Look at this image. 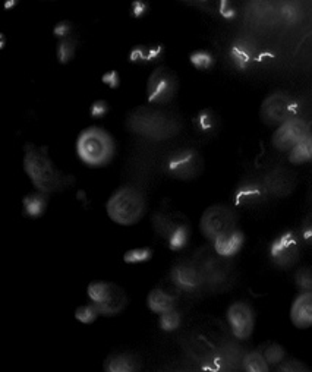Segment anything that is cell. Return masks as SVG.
<instances>
[{
  "label": "cell",
  "mask_w": 312,
  "mask_h": 372,
  "mask_svg": "<svg viewBox=\"0 0 312 372\" xmlns=\"http://www.w3.org/2000/svg\"><path fill=\"white\" fill-rule=\"evenodd\" d=\"M24 170L37 192L47 195L62 192L73 183V178L64 175L56 167L46 147H39L31 142L24 147Z\"/></svg>",
  "instance_id": "cell-1"
},
{
  "label": "cell",
  "mask_w": 312,
  "mask_h": 372,
  "mask_svg": "<svg viewBox=\"0 0 312 372\" xmlns=\"http://www.w3.org/2000/svg\"><path fill=\"white\" fill-rule=\"evenodd\" d=\"M77 154L85 166L106 167L116 156V141L104 128L89 127L78 135Z\"/></svg>",
  "instance_id": "cell-2"
},
{
  "label": "cell",
  "mask_w": 312,
  "mask_h": 372,
  "mask_svg": "<svg viewBox=\"0 0 312 372\" xmlns=\"http://www.w3.org/2000/svg\"><path fill=\"white\" fill-rule=\"evenodd\" d=\"M106 213L119 226H134L147 213V198L136 186L122 185L110 195L106 203Z\"/></svg>",
  "instance_id": "cell-3"
},
{
  "label": "cell",
  "mask_w": 312,
  "mask_h": 372,
  "mask_svg": "<svg viewBox=\"0 0 312 372\" xmlns=\"http://www.w3.org/2000/svg\"><path fill=\"white\" fill-rule=\"evenodd\" d=\"M90 304H93L100 317H116L129 305V296L122 286L113 281L94 280L86 288Z\"/></svg>",
  "instance_id": "cell-4"
},
{
  "label": "cell",
  "mask_w": 312,
  "mask_h": 372,
  "mask_svg": "<svg viewBox=\"0 0 312 372\" xmlns=\"http://www.w3.org/2000/svg\"><path fill=\"white\" fill-rule=\"evenodd\" d=\"M152 225L161 239L167 242L172 251L185 250L191 239V227L178 213H169L166 210H157L152 216Z\"/></svg>",
  "instance_id": "cell-5"
},
{
  "label": "cell",
  "mask_w": 312,
  "mask_h": 372,
  "mask_svg": "<svg viewBox=\"0 0 312 372\" xmlns=\"http://www.w3.org/2000/svg\"><path fill=\"white\" fill-rule=\"evenodd\" d=\"M236 227H238V216L235 210L223 204L208 207L199 220V232L211 243Z\"/></svg>",
  "instance_id": "cell-6"
},
{
  "label": "cell",
  "mask_w": 312,
  "mask_h": 372,
  "mask_svg": "<svg viewBox=\"0 0 312 372\" xmlns=\"http://www.w3.org/2000/svg\"><path fill=\"white\" fill-rule=\"evenodd\" d=\"M179 90V77L172 68L161 65L149 73L147 81V98L152 104H167Z\"/></svg>",
  "instance_id": "cell-7"
},
{
  "label": "cell",
  "mask_w": 312,
  "mask_h": 372,
  "mask_svg": "<svg viewBox=\"0 0 312 372\" xmlns=\"http://www.w3.org/2000/svg\"><path fill=\"white\" fill-rule=\"evenodd\" d=\"M297 113L295 98L283 91L268 94L259 107V118L267 127L279 128L284 122L291 120Z\"/></svg>",
  "instance_id": "cell-8"
},
{
  "label": "cell",
  "mask_w": 312,
  "mask_h": 372,
  "mask_svg": "<svg viewBox=\"0 0 312 372\" xmlns=\"http://www.w3.org/2000/svg\"><path fill=\"white\" fill-rule=\"evenodd\" d=\"M165 169L173 179L194 180L204 170V158L195 148H182L166 160Z\"/></svg>",
  "instance_id": "cell-9"
},
{
  "label": "cell",
  "mask_w": 312,
  "mask_h": 372,
  "mask_svg": "<svg viewBox=\"0 0 312 372\" xmlns=\"http://www.w3.org/2000/svg\"><path fill=\"white\" fill-rule=\"evenodd\" d=\"M309 135V123L302 118L295 116L276 128L271 136V144L279 151L291 153L299 142H302Z\"/></svg>",
  "instance_id": "cell-10"
},
{
  "label": "cell",
  "mask_w": 312,
  "mask_h": 372,
  "mask_svg": "<svg viewBox=\"0 0 312 372\" xmlns=\"http://www.w3.org/2000/svg\"><path fill=\"white\" fill-rule=\"evenodd\" d=\"M226 319L232 336L238 342H245L255 330V311L248 302L236 301L226 311Z\"/></svg>",
  "instance_id": "cell-11"
},
{
  "label": "cell",
  "mask_w": 312,
  "mask_h": 372,
  "mask_svg": "<svg viewBox=\"0 0 312 372\" xmlns=\"http://www.w3.org/2000/svg\"><path fill=\"white\" fill-rule=\"evenodd\" d=\"M270 257L280 268L293 267L301 257V241L292 232L280 234L270 246Z\"/></svg>",
  "instance_id": "cell-12"
},
{
  "label": "cell",
  "mask_w": 312,
  "mask_h": 372,
  "mask_svg": "<svg viewBox=\"0 0 312 372\" xmlns=\"http://www.w3.org/2000/svg\"><path fill=\"white\" fill-rule=\"evenodd\" d=\"M220 346L214 344L208 337L195 334L190 340H186L185 352L188 355L192 362L201 366V369L213 368L217 361Z\"/></svg>",
  "instance_id": "cell-13"
},
{
  "label": "cell",
  "mask_w": 312,
  "mask_h": 372,
  "mask_svg": "<svg viewBox=\"0 0 312 372\" xmlns=\"http://www.w3.org/2000/svg\"><path fill=\"white\" fill-rule=\"evenodd\" d=\"M170 280L179 290L194 293L204 286V279L195 261H181L170 270Z\"/></svg>",
  "instance_id": "cell-14"
},
{
  "label": "cell",
  "mask_w": 312,
  "mask_h": 372,
  "mask_svg": "<svg viewBox=\"0 0 312 372\" xmlns=\"http://www.w3.org/2000/svg\"><path fill=\"white\" fill-rule=\"evenodd\" d=\"M289 317L292 324L299 330L312 327V290L299 292L291 305Z\"/></svg>",
  "instance_id": "cell-15"
},
{
  "label": "cell",
  "mask_w": 312,
  "mask_h": 372,
  "mask_svg": "<svg viewBox=\"0 0 312 372\" xmlns=\"http://www.w3.org/2000/svg\"><path fill=\"white\" fill-rule=\"evenodd\" d=\"M246 352L236 342H228L220 344L217 361L213 368H223L233 372H244V359Z\"/></svg>",
  "instance_id": "cell-16"
},
{
  "label": "cell",
  "mask_w": 312,
  "mask_h": 372,
  "mask_svg": "<svg viewBox=\"0 0 312 372\" xmlns=\"http://www.w3.org/2000/svg\"><path fill=\"white\" fill-rule=\"evenodd\" d=\"M263 183L268 195L279 198L291 195L292 191L295 189V178L284 169H276L268 171Z\"/></svg>",
  "instance_id": "cell-17"
},
{
  "label": "cell",
  "mask_w": 312,
  "mask_h": 372,
  "mask_svg": "<svg viewBox=\"0 0 312 372\" xmlns=\"http://www.w3.org/2000/svg\"><path fill=\"white\" fill-rule=\"evenodd\" d=\"M266 186L263 182L246 180L242 182L235 191V203L242 207H253L263 203L267 196Z\"/></svg>",
  "instance_id": "cell-18"
},
{
  "label": "cell",
  "mask_w": 312,
  "mask_h": 372,
  "mask_svg": "<svg viewBox=\"0 0 312 372\" xmlns=\"http://www.w3.org/2000/svg\"><path fill=\"white\" fill-rule=\"evenodd\" d=\"M244 242H245L244 232L239 227H236L229 233L223 234L219 239H216L213 242V248L220 257L228 259L239 254L244 246Z\"/></svg>",
  "instance_id": "cell-19"
},
{
  "label": "cell",
  "mask_w": 312,
  "mask_h": 372,
  "mask_svg": "<svg viewBox=\"0 0 312 372\" xmlns=\"http://www.w3.org/2000/svg\"><path fill=\"white\" fill-rule=\"evenodd\" d=\"M140 368L138 357L128 352L113 353L104 361V372H140Z\"/></svg>",
  "instance_id": "cell-20"
},
{
  "label": "cell",
  "mask_w": 312,
  "mask_h": 372,
  "mask_svg": "<svg viewBox=\"0 0 312 372\" xmlns=\"http://www.w3.org/2000/svg\"><path fill=\"white\" fill-rule=\"evenodd\" d=\"M147 306L154 314H166L176 309V297L165 289H153L147 296Z\"/></svg>",
  "instance_id": "cell-21"
},
{
  "label": "cell",
  "mask_w": 312,
  "mask_h": 372,
  "mask_svg": "<svg viewBox=\"0 0 312 372\" xmlns=\"http://www.w3.org/2000/svg\"><path fill=\"white\" fill-rule=\"evenodd\" d=\"M163 55L165 48L161 44H138L131 50L129 60L135 65H149L156 64Z\"/></svg>",
  "instance_id": "cell-22"
},
{
  "label": "cell",
  "mask_w": 312,
  "mask_h": 372,
  "mask_svg": "<svg viewBox=\"0 0 312 372\" xmlns=\"http://www.w3.org/2000/svg\"><path fill=\"white\" fill-rule=\"evenodd\" d=\"M22 207L25 216L31 218L42 217L48 207V195L43 192H34L28 194L22 200Z\"/></svg>",
  "instance_id": "cell-23"
},
{
  "label": "cell",
  "mask_w": 312,
  "mask_h": 372,
  "mask_svg": "<svg viewBox=\"0 0 312 372\" xmlns=\"http://www.w3.org/2000/svg\"><path fill=\"white\" fill-rule=\"evenodd\" d=\"M289 160L292 165H296V166L305 165L312 161V133L293 148V150L289 153Z\"/></svg>",
  "instance_id": "cell-24"
},
{
  "label": "cell",
  "mask_w": 312,
  "mask_h": 372,
  "mask_svg": "<svg viewBox=\"0 0 312 372\" xmlns=\"http://www.w3.org/2000/svg\"><path fill=\"white\" fill-rule=\"evenodd\" d=\"M271 366L261 351L246 352L244 359V372H270Z\"/></svg>",
  "instance_id": "cell-25"
},
{
  "label": "cell",
  "mask_w": 312,
  "mask_h": 372,
  "mask_svg": "<svg viewBox=\"0 0 312 372\" xmlns=\"http://www.w3.org/2000/svg\"><path fill=\"white\" fill-rule=\"evenodd\" d=\"M230 56L233 59V62L239 68H246L249 64H251V60L254 59V48L251 46V43L248 41H239L233 44Z\"/></svg>",
  "instance_id": "cell-26"
},
{
  "label": "cell",
  "mask_w": 312,
  "mask_h": 372,
  "mask_svg": "<svg viewBox=\"0 0 312 372\" xmlns=\"http://www.w3.org/2000/svg\"><path fill=\"white\" fill-rule=\"evenodd\" d=\"M195 125L203 133H213L219 128V116L213 110L204 109L196 115Z\"/></svg>",
  "instance_id": "cell-27"
},
{
  "label": "cell",
  "mask_w": 312,
  "mask_h": 372,
  "mask_svg": "<svg viewBox=\"0 0 312 372\" xmlns=\"http://www.w3.org/2000/svg\"><path fill=\"white\" fill-rule=\"evenodd\" d=\"M77 47H78V40L73 39V37H68V39L60 40L57 44V60L62 65L69 64L71 60H73L75 55H77Z\"/></svg>",
  "instance_id": "cell-28"
},
{
  "label": "cell",
  "mask_w": 312,
  "mask_h": 372,
  "mask_svg": "<svg viewBox=\"0 0 312 372\" xmlns=\"http://www.w3.org/2000/svg\"><path fill=\"white\" fill-rule=\"evenodd\" d=\"M153 255H154V251L148 246L134 248V250H129V251L125 252L123 261L129 266H138V264H144V263L149 261V259L153 258Z\"/></svg>",
  "instance_id": "cell-29"
},
{
  "label": "cell",
  "mask_w": 312,
  "mask_h": 372,
  "mask_svg": "<svg viewBox=\"0 0 312 372\" xmlns=\"http://www.w3.org/2000/svg\"><path fill=\"white\" fill-rule=\"evenodd\" d=\"M261 352H263L266 361L270 364V366H279L283 361H286L284 347L277 343H268Z\"/></svg>",
  "instance_id": "cell-30"
},
{
  "label": "cell",
  "mask_w": 312,
  "mask_h": 372,
  "mask_svg": "<svg viewBox=\"0 0 312 372\" xmlns=\"http://www.w3.org/2000/svg\"><path fill=\"white\" fill-rule=\"evenodd\" d=\"M182 324V315L179 314L178 309H172V311L161 314L158 319L160 328L166 333H173L176 331Z\"/></svg>",
  "instance_id": "cell-31"
},
{
  "label": "cell",
  "mask_w": 312,
  "mask_h": 372,
  "mask_svg": "<svg viewBox=\"0 0 312 372\" xmlns=\"http://www.w3.org/2000/svg\"><path fill=\"white\" fill-rule=\"evenodd\" d=\"M191 64L198 71H208L214 66V57L207 50H195L190 56Z\"/></svg>",
  "instance_id": "cell-32"
},
{
  "label": "cell",
  "mask_w": 312,
  "mask_h": 372,
  "mask_svg": "<svg viewBox=\"0 0 312 372\" xmlns=\"http://www.w3.org/2000/svg\"><path fill=\"white\" fill-rule=\"evenodd\" d=\"M98 317L100 314L93 304L81 305L77 308V311H75V318H77V321H80L81 324H93Z\"/></svg>",
  "instance_id": "cell-33"
},
{
  "label": "cell",
  "mask_w": 312,
  "mask_h": 372,
  "mask_svg": "<svg viewBox=\"0 0 312 372\" xmlns=\"http://www.w3.org/2000/svg\"><path fill=\"white\" fill-rule=\"evenodd\" d=\"M295 286L301 292L312 290V267H301L295 275Z\"/></svg>",
  "instance_id": "cell-34"
},
{
  "label": "cell",
  "mask_w": 312,
  "mask_h": 372,
  "mask_svg": "<svg viewBox=\"0 0 312 372\" xmlns=\"http://www.w3.org/2000/svg\"><path fill=\"white\" fill-rule=\"evenodd\" d=\"M277 372H311L308 366L297 359H286L279 366Z\"/></svg>",
  "instance_id": "cell-35"
},
{
  "label": "cell",
  "mask_w": 312,
  "mask_h": 372,
  "mask_svg": "<svg viewBox=\"0 0 312 372\" xmlns=\"http://www.w3.org/2000/svg\"><path fill=\"white\" fill-rule=\"evenodd\" d=\"M72 30H73V27H72L71 21L65 19V21H60V22L56 24L53 34H55L56 39L64 40V39H68V37L72 35Z\"/></svg>",
  "instance_id": "cell-36"
},
{
  "label": "cell",
  "mask_w": 312,
  "mask_h": 372,
  "mask_svg": "<svg viewBox=\"0 0 312 372\" xmlns=\"http://www.w3.org/2000/svg\"><path fill=\"white\" fill-rule=\"evenodd\" d=\"M109 103L106 100H95L91 107H90V113L94 119H102L109 113Z\"/></svg>",
  "instance_id": "cell-37"
},
{
  "label": "cell",
  "mask_w": 312,
  "mask_h": 372,
  "mask_svg": "<svg viewBox=\"0 0 312 372\" xmlns=\"http://www.w3.org/2000/svg\"><path fill=\"white\" fill-rule=\"evenodd\" d=\"M102 81L109 86V89H118V86L120 85V77H119V72L118 71H109L106 72Z\"/></svg>",
  "instance_id": "cell-38"
},
{
  "label": "cell",
  "mask_w": 312,
  "mask_h": 372,
  "mask_svg": "<svg viewBox=\"0 0 312 372\" xmlns=\"http://www.w3.org/2000/svg\"><path fill=\"white\" fill-rule=\"evenodd\" d=\"M148 3L143 2V0H136L131 5V14L134 18H143L148 12Z\"/></svg>",
  "instance_id": "cell-39"
},
{
  "label": "cell",
  "mask_w": 312,
  "mask_h": 372,
  "mask_svg": "<svg viewBox=\"0 0 312 372\" xmlns=\"http://www.w3.org/2000/svg\"><path fill=\"white\" fill-rule=\"evenodd\" d=\"M302 236L306 242L312 243V218L308 220L305 225H304V229H302Z\"/></svg>",
  "instance_id": "cell-40"
},
{
  "label": "cell",
  "mask_w": 312,
  "mask_h": 372,
  "mask_svg": "<svg viewBox=\"0 0 312 372\" xmlns=\"http://www.w3.org/2000/svg\"><path fill=\"white\" fill-rule=\"evenodd\" d=\"M203 372H233V371H228L223 368H208V369H201Z\"/></svg>",
  "instance_id": "cell-41"
},
{
  "label": "cell",
  "mask_w": 312,
  "mask_h": 372,
  "mask_svg": "<svg viewBox=\"0 0 312 372\" xmlns=\"http://www.w3.org/2000/svg\"><path fill=\"white\" fill-rule=\"evenodd\" d=\"M166 372H195V371L186 369V368H174V369H170V371H166Z\"/></svg>",
  "instance_id": "cell-42"
},
{
  "label": "cell",
  "mask_w": 312,
  "mask_h": 372,
  "mask_svg": "<svg viewBox=\"0 0 312 372\" xmlns=\"http://www.w3.org/2000/svg\"><path fill=\"white\" fill-rule=\"evenodd\" d=\"M311 372H312V371H311Z\"/></svg>",
  "instance_id": "cell-43"
}]
</instances>
